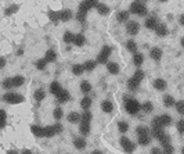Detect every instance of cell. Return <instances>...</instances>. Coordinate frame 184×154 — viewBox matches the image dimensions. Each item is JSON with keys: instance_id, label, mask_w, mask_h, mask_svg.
<instances>
[{"instance_id": "6da1fadb", "label": "cell", "mask_w": 184, "mask_h": 154, "mask_svg": "<svg viewBox=\"0 0 184 154\" xmlns=\"http://www.w3.org/2000/svg\"><path fill=\"white\" fill-rule=\"evenodd\" d=\"M130 13H133L136 15H140V17H144V15H147V6L144 4V3L141 2H133L130 4Z\"/></svg>"}, {"instance_id": "7a4b0ae2", "label": "cell", "mask_w": 184, "mask_h": 154, "mask_svg": "<svg viewBox=\"0 0 184 154\" xmlns=\"http://www.w3.org/2000/svg\"><path fill=\"white\" fill-rule=\"evenodd\" d=\"M125 110L130 115H136L138 111H140V103L136 100V99L130 97L127 101H125Z\"/></svg>"}, {"instance_id": "3957f363", "label": "cell", "mask_w": 184, "mask_h": 154, "mask_svg": "<svg viewBox=\"0 0 184 154\" xmlns=\"http://www.w3.org/2000/svg\"><path fill=\"white\" fill-rule=\"evenodd\" d=\"M2 99H3V101L8 103V104H18V103H22L25 100L22 95H18V93H11V92L6 93Z\"/></svg>"}, {"instance_id": "277c9868", "label": "cell", "mask_w": 184, "mask_h": 154, "mask_svg": "<svg viewBox=\"0 0 184 154\" xmlns=\"http://www.w3.org/2000/svg\"><path fill=\"white\" fill-rule=\"evenodd\" d=\"M112 53V49L109 46H104L101 49V51L98 53V56H97V61L96 63H100V64H107L108 63V59L109 56H111Z\"/></svg>"}, {"instance_id": "5b68a950", "label": "cell", "mask_w": 184, "mask_h": 154, "mask_svg": "<svg viewBox=\"0 0 184 154\" xmlns=\"http://www.w3.org/2000/svg\"><path fill=\"white\" fill-rule=\"evenodd\" d=\"M119 143H121L122 149H123L126 153H129V154L133 153V151H134V149H136V147H134V143L132 142V140L129 139V137H126V136H122V137H121V140H119Z\"/></svg>"}, {"instance_id": "8992f818", "label": "cell", "mask_w": 184, "mask_h": 154, "mask_svg": "<svg viewBox=\"0 0 184 154\" xmlns=\"http://www.w3.org/2000/svg\"><path fill=\"white\" fill-rule=\"evenodd\" d=\"M138 31H140V24L137 21H129L127 25H126V32L129 35H137Z\"/></svg>"}, {"instance_id": "52a82bcc", "label": "cell", "mask_w": 184, "mask_h": 154, "mask_svg": "<svg viewBox=\"0 0 184 154\" xmlns=\"http://www.w3.org/2000/svg\"><path fill=\"white\" fill-rule=\"evenodd\" d=\"M97 6H98V2H90V0H87V2H82L79 4V11L89 13V10H92V8H96Z\"/></svg>"}, {"instance_id": "ba28073f", "label": "cell", "mask_w": 184, "mask_h": 154, "mask_svg": "<svg viewBox=\"0 0 184 154\" xmlns=\"http://www.w3.org/2000/svg\"><path fill=\"white\" fill-rule=\"evenodd\" d=\"M58 15H60V21L62 22H68L69 20H72L73 13L69 10V8H64V10L58 11Z\"/></svg>"}, {"instance_id": "9c48e42d", "label": "cell", "mask_w": 184, "mask_h": 154, "mask_svg": "<svg viewBox=\"0 0 184 154\" xmlns=\"http://www.w3.org/2000/svg\"><path fill=\"white\" fill-rule=\"evenodd\" d=\"M162 54L163 51L159 49V47H152L150 51V57L154 60V61H161V59H162Z\"/></svg>"}, {"instance_id": "30bf717a", "label": "cell", "mask_w": 184, "mask_h": 154, "mask_svg": "<svg viewBox=\"0 0 184 154\" xmlns=\"http://www.w3.org/2000/svg\"><path fill=\"white\" fill-rule=\"evenodd\" d=\"M71 99V95H69V92L67 90V89H61L60 90V93L57 95V100H58V103H67L68 100Z\"/></svg>"}, {"instance_id": "8fae6325", "label": "cell", "mask_w": 184, "mask_h": 154, "mask_svg": "<svg viewBox=\"0 0 184 154\" xmlns=\"http://www.w3.org/2000/svg\"><path fill=\"white\" fill-rule=\"evenodd\" d=\"M155 32H157L158 36L163 38L167 35V32H169V29H167V25L166 24H158L157 27H155Z\"/></svg>"}, {"instance_id": "7c38bea8", "label": "cell", "mask_w": 184, "mask_h": 154, "mask_svg": "<svg viewBox=\"0 0 184 154\" xmlns=\"http://www.w3.org/2000/svg\"><path fill=\"white\" fill-rule=\"evenodd\" d=\"M31 131L36 137H44V126H40V125H32Z\"/></svg>"}, {"instance_id": "4fadbf2b", "label": "cell", "mask_w": 184, "mask_h": 154, "mask_svg": "<svg viewBox=\"0 0 184 154\" xmlns=\"http://www.w3.org/2000/svg\"><path fill=\"white\" fill-rule=\"evenodd\" d=\"M159 24L158 22V18L157 17H148L147 20H145V28L147 29H155V27Z\"/></svg>"}, {"instance_id": "5bb4252c", "label": "cell", "mask_w": 184, "mask_h": 154, "mask_svg": "<svg viewBox=\"0 0 184 154\" xmlns=\"http://www.w3.org/2000/svg\"><path fill=\"white\" fill-rule=\"evenodd\" d=\"M154 88L157 89V90H165V89L167 88V83H166L165 79L158 78V79H155L154 81Z\"/></svg>"}, {"instance_id": "9a60e30c", "label": "cell", "mask_w": 184, "mask_h": 154, "mask_svg": "<svg viewBox=\"0 0 184 154\" xmlns=\"http://www.w3.org/2000/svg\"><path fill=\"white\" fill-rule=\"evenodd\" d=\"M158 118H159V124H161V126L162 128L169 126V125L172 124V117L167 115V114H162L161 117H158Z\"/></svg>"}, {"instance_id": "2e32d148", "label": "cell", "mask_w": 184, "mask_h": 154, "mask_svg": "<svg viewBox=\"0 0 184 154\" xmlns=\"http://www.w3.org/2000/svg\"><path fill=\"white\" fill-rule=\"evenodd\" d=\"M140 110H143L144 114H151L154 111V104L151 101H145L143 104H140Z\"/></svg>"}, {"instance_id": "e0dca14e", "label": "cell", "mask_w": 184, "mask_h": 154, "mask_svg": "<svg viewBox=\"0 0 184 154\" xmlns=\"http://www.w3.org/2000/svg\"><path fill=\"white\" fill-rule=\"evenodd\" d=\"M12 81V88H21L25 83V78L22 75H15L14 78H11Z\"/></svg>"}, {"instance_id": "ac0fdd59", "label": "cell", "mask_w": 184, "mask_h": 154, "mask_svg": "<svg viewBox=\"0 0 184 154\" xmlns=\"http://www.w3.org/2000/svg\"><path fill=\"white\" fill-rule=\"evenodd\" d=\"M67 120H68V122H69V124H77V122H80V114L72 111V113L68 114Z\"/></svg>"}, {"instance_id": "d6986e66", "label": "cell", "mask_w": 184, "mask_h": 154, "mask_svg": "<svg viewBox=\"0 0 184 154\" xmlns=\"http://www.w3.org/2000/svg\"><path fill=\"white\" fill-rule=\"evenodd\" d=\"M44 60H46V63H54L57 60V54L56 51L53 49H48L46 51V56H44Z\"/></svg>"}, {"instance_id": "ffe728a7", "label": "cell", "mask_w": 184, "mask_h": 154, "mask_svg": "<svg viewBox=\"0 0 184 154\" xmlns=\"http://www.w3.org/2000/svg\"><path fill=\"white\" fill-rule=\"evenodd\" d=\"M101 110L104 111V113H107V114L112 113V110H114V104H112L109 100H104L101 103Z\"/></svg>"}, {"instance_id": "44dd1931", "label": "cell", "mask_w": 184, "mask_h": 154, "mask_svg": "<svg viewBox=\"0 0 184 154\" xmlns=\"http://www.w3.org/2000/svg\"><path fill=\"white\" fill-rule=\"evenodd\" d=\"M73 43L76 44V46H83V44H86V36L83 33H77L75 35V38H73Z\"/></svg>"}, {"instance_id": "7402d4cb", "label": "cell", "mask_w": 184, "mask_h": 154, "mask_svg": "<svg viewBox=\"0 0 184 154\" xmlns=\"http://www.w3.org/2000/svg\"><path fill=\"white\" fill-rule=\"evenodd\" d=\"M133 63H134V65L137 67V68H140V65L144 63V56L141 53H138V51L137 53H134L133 54Z\"/></svg>"}, {"instance_id": "603a6c76", "label": "cell", "mask_w": 184, "mask_h": 154, "mask_svg": "<svg viewBox=\"0 0 184 154\" xmlns=\"http://www.w3.org/2000/svg\"><path fill=\"white\" fill-rule=\"evenodd\" d=\"M79 132H80V135H82V136H89V135H90V124L80 122Z\"/></svg>"}, {"instance_id": "cb8c5ba5", "label": "cell", "mask_w": 184, "mask_h": 154, "mask_svg": "<svg viewBox=\"0 0 184 154\" xmlns=\"http://www.w3.org/2000/svg\"><path fill=\"white\" fill-rule=\"evenodd\" d=\"M97 11H98V14L100 15H108L109 14V7L107 4H102V3H98V6H97Z\"/></svg>"}, {"instance_id": "d4e9b609", "label": "cell", "mask_w": 184, "mask_h": 154, "mask_svg": "<svg viewBox=\"0 0 184 154\" xmlns=\"http://www.w3.org/2000/svg\"><path fill=\"white\" fill-rule=\"evenodd\" d=\"M107 69H108V72L112 74V75L119 74V65L116 63H107Z\"/></svg>"}, {"instance_id": "484cf974", "label": "cell", "mask_w": 184, "mask_h": 154, "mask_svg": "<svg viewBox=\"0 0 184 154\" xmlns=\"http://www.w3.org/2000/svg\"><path fill=\"white\" fill-rule=\"evenodd\" d=\"M57 132H56V128L54 125H48V126H44V137H53L56 136Z\"/></svg>"}, {"instance_id": "4316f807", "label": "cell", "mask_w": 184, "mask_h": 154, "mask_svg": "<svg viewBox=\"0 0 184 154\" xmlns=\"http://www.w3.org/2000/svg\"><path fill=\"white\" fill-rule=\"evenodd\" d=\"M33 97H35V100H36L37 103L43 101L44 97H46V92H44L43 89H37V90H35V93H33Z\"/></svg>"}, {"instance_id": "83f0119b", "label": "cell", "mask_w": 184, "mask_h": 154, "mask_svg": "<svg viewBox=\"0 0 184 154\" xmlns=\"http://www.w3.org/2000/svg\"><path fill=\"white\" fill-rule=\"evenodd\" d=\"M116 20H118V22H126V21H129V11H126V10L119 11L118 14H116Z\"/></svg>"}, {"instance_id": "f1b7e54d", "label": "cell", "mask_w": 184, "mask_h": 154, "mask_svg": "<svg viewBox=\"0 0 184 154\" xmlns=\"http://www.w3.org/2000/svg\"><path fill=\"white\" fill-rule=\"evenodd\" d=\"M73 146H75L77 150H83L86 147L85 137H77V139H75V140H73Z\"/></svg>"}, {"instance_id": "f546056e", "label": "cell", "mask_w": 184, "mask_h": 154, "mask_svg": "<svg viewBox=\"0 0 184 154\" xmlns=\"http://www.w3.org/2000/svg\"><path fill=\"white\" fill-rule=\"evenodd\" d=\"M61 89H62V88H61V85L57 81H54V82L50 83V93H51V95H56L57 96L58 93H60Z\"/></svg>"}, {"instance_id": "4dcf8cb0", "label": "cell", "mask_w": 184, "mask_h": 154, "mask_svg": "<svg viewBox=\"0 0 184 154\" xmlns=\"http://www.w3.org/2000/svg\"><path fill=\"white\" fill-rule=\"evenodd\" d=\"M80 107L83 108V110H89L90 107H92V99L90 97H87V96H85V97L80 100Z\"/></svg>"}, {"instance_id": "1f68e13d", "label": "cell", "mask_w": 184, "mask_h": 154, "mask_svg": "<svg viewBox=\"0 0 184 154\" xmlns=\"http://www.w3.org/2000/svg\"><path fill=\"white\" fill-rule=\"evenodd\" d=\"M96 65H97L96 60H89V61H86L85 64H83V69H85V71H89V72H92L93 69L96 68Z\"/></svg>"}, {"instance_id": "d6a6232c", "label": "cell", "mask_w": 184, "mask_h": 154, "mask_svg": "<svg viewBox=\"0 0 184 154\" xmlns=\"http://www.w3.org/2000/svg\"><path fill=\"white\" fill-rule=\"evenodd\" d=\"M92 118H93L92 113H90L89 110H86V111H83V114H82V115H80V122H86V124H90V121H92Z\"/></svg>"}, {"instance_id": "836d02e7", "label": "cell", "mask_w": 184, "mask_h": 154, "mask_svg": "<svg viewBox=\"0 0 184 154\" xmlns=\"http://www.w3.org/2000/svg\"><path fill=\"white\" fill-rule=\"evenodd\" d=\"M72 72H73V75H76V76L82 75V74L85 72V69H83V64H73L72 65Z\"/></svg>"}, {"instance_id": "e575fe53", "label": "cell", "mask_w": 184, "mask_h": 154, "mask_svg": "<svg viewBox=\"0 0 184 154\" xmlns=\"http://www.w3.org/2000/svg\"><path fill=\"white\" fill-rule=\"evenodd\" d=\"M150 142H151L150 135H140V136H138V143H140L141 146H148Z\"/></svg>"}, {"instance_id": "d590c367", "label": "cell", "mask_w": 184, "mask_h": 154, "mask_svg": "<svg viewBox=\"0 0 184 154\" xmlns=\"http://www.w3.org/2000/svg\"><path fill=\"white\" fill-rule=\"evenodd\" d=\"M73 38H75V35L72 33V32H69V31H67L65 33H64V43H67V44H72L73 43Z\"/></svg>"}, {"instance_id": "8d00e7d4", "label": "cell", "mask_w": 184, "mask_h": 154, "mask_svg": "<svg viewBox=\"0 0 184 154\" xmlns=\"http://www.w3.org/2000/svg\"><path fill=\"white\" fill-rule=\"evenodd\" d=\"M80 90H82V93L87 95V93L92 90V83H90L89 81H83L82 83H80Z\"/></svg>"}, {"instance_id": "74e56055", "label": "cell", "mask_w": 184, "mask_h": 154, "mask_svg": "<svg viewBox=\"0 0 184 154\" xmlns=\"http://www.w3.org/2000/svg\"><path fill=\"white\" fill-rule=\"evenodd\" d=\"M126 47H127V50L130 51V53H137V43H136L134 40H127L126 42Z\"/></svg>"}, {"instance_id": "f35d334b", "label": "cell", "mask_w": 184, "mask_h": 154, "mask_svg": "<svg viewBox=\"0 0 184 154\" xmlns=\"http://www.w3.org/2000/svg\"><path fill=\"white\" fill-rule=\"evenodd\" d=\"M174 103H176V100L173 99V96L166 95V96L163 97V104H165V107H173Z\"/></svg>"}, {"instance_id": "ab89813d", "label": "cell", "mask_w": 184, "mask_h": 154, "mask_svg": "<svg viewBox=\"0 0 184 154\" xmlns=\"http://www.w3.org/2000/svg\"><path fill=\"white\" fill-rule=\"evenodd\" d=\"M53 117H54V120H56V121H61V120H62V117H64L62 108H61V107H57L56 110L53 111Z\"/></svg>"}, {"instance_id": "60d3db41", "label": "cell", "mask_w": 184, "mask_h": 154, "mask_svg": "<svg viewBox=\"0 0 184 154\" xmlns=\"http://www.w3.org/2000/svg\"><path fill=\"white\" fill-rule=\"evenodd\" d=\"M47 15H48V18H50V21H51V22H54V24H57V22L60 21V15H58V11L50 10Z\"/></svg>"}, {"instance_id": "b9f144b4", "label": "cell", "mask_w": 184, "mask_h": 154, "mask_svg": "<svg viewBox=\"0 0 184 154\" xmlns=\"http://www.w3.org/2000/svg\"><path fill=\"white\" fill-rule=\"evenodd\" d=\"M165 133H166V132L163 131V128H152V136H154L157 140L159 139L161 136H163Z\"/></svg>"}, {"instance_id": "7bdbcfd3", "label": "cell", "mask_w": 184, "mask_h": 154, "mask_svg": "<svg viewBox=\"0 0 184 154\" xmlns=\"http://www.w3.org/2000/svg\"><path fill=\"white\" fill-rule=\"evenodd\" d=\"M132 78H134L137 82L141 83V81L144 79V71H143V69H140V68H137V69H136V72H134V75L132 76Z\"/></svg>"}, {"instance_id": "ee69618b", "label": "cell", "mask_w": 184, "mask_h": 154, "mask_svg": "<svg viewBox=\"0 0 184 154\" xmlns=\"http://www.w3.org/2000/svg\"><path fill=\"white\" fill-rule=\"evenodd\" d=\"M136 133H137V136H140V135H150V129L147 126H144V125H140V126L136 128Z\"/></svg>"}, {"instance_id": "f6af8a7d", "label": "cell", "mask_w": 184, "mask_h": 154, "mask_svg": "<svg viewBox=\"0 0 184 154\" xmlns=\"http://www.w3.org/2000/svg\"><path fill=\"white\" fill-rule=\"evenodd\" d=\"M138 86H140V82H137L134 78H130V79L127 81V88L130 89V90H136Z\"/></svg>"}, {"instance_id": "bcb514c9", "label": "cell", "mask_w": 184, "mask_h": 154, "mask_svg": "<svg viewBox=\"0 0 184 154\" xmlns=\"http://www.w3.org/2000/svg\"><path fill=\"white\" fill-rule=\"evenodd\" d=\"M118 129L121 133H126L129 131V124L125 122V121H119L118 122Z\"/></svg>"}, {"instance_id": "7dc6e473", "label": "cell", "mask_w": 184, "mask_h": 154, "mask_svg": "<svg viewBox=\"0 0 184 154\" xmlns=\"http://www.w3.org/2000/svg\"><path fill=\"white\" fill-rule=\"evenodd\" d=\"M18 10H19L18 6H17V4H12V6H10V7H7V8L4 10V15H7V17H8V15H11V14H14V13H17Z\"/></svg>"}, {"instance_id": "c3c4849f", "label": "cell", "mask_w": 184, "mask_h": 154, "mask_svg": "<svg viewBox=\"0 0 184 154\" xmlns=\"http://www.w3.org/2000/svg\"><path fill=\"white\" fill-rule=\"evenodd\" d=\"M86 18H87V13H85V11H79L77 10V13H76V20L80 22V24H83V22L86 21Z\"/></svg>"}, {"instance_id": "681fc988", "label": "cell", "mask_w": 184, "mask_h": 154, "mask_svg": "<svg viewBox=\"0 0 184 154\" xmlns=\"http://www.w3.org/2000/svg\"><path fill=\"white\" fill-rule=\"evenodd\" d=\"M2 86L6 89V90H10V89H12V81H11V78H6V79H3Z\"/></svg>"}, {"instance_id": "f907efd6", "label": "cell", "mask_w": 184, "mask_h": 154, "mask_svg": "<svg viewBox=\"0 0 184 154\" xmlns=\"http://www.w3.org/2000/svg\"><path fill=\"white\" fill-rule=\"evenodd\" d=\"M158 142H159L162 146H166V144H170V136L169 135H166L165 133L163 136H161L159 139H158Z\"/></svg>"}, {"instance_id": "816d5d0a", "label": "cell", "mask_w": 184, "mask_h": 154, "mask_svg": "<svg viewBox=\"0 0 184 154\" xmlns=\"http://www.w3.org/2000/svg\"><path fill=\"white\" fill-rule=\"evenodd\" d=\"M162 154H174V147L172 146V144L162 146Z\"/></svg>"}, {"instance_id": "f5cc1de1", "label": "cell", "mask_w": 184, "mask_h": 154, "mask_svg": "<svg viewBox=\"0 0 184 154\" xmlns=\"http://www.w3.org/2000/svg\"><path fill=\"white\" fill-rule=\"evenodd\" d=\"M174 105H176V110L179 114H184V101L183 100H179L174 103Z\"/></svg>"}, {"instance_id": "db71d44e", "label": "cell", "mask_w": 184, "mask_h": 154, "mask_svg": "<svg viewBox=\"0 0 184 154\" xmlns=\"http://www.w3.org/2000/svg\"><path fill=\"white\" fill-rule=\"evenodd\" d=\"M6 126V113L4 110L0 108V128H4Z\"/></svg>"}, {"instance_id": "11a10c76", "label": "cell", "mask_w": 184, "mask_h": 154, "mask_svg": "<svg viewBox=\"0 0 184 154\" xmlns=\"http://www.w3.org/2000/svg\"><path fill=\"white\" fill-rule=\"evenodd\" d=\"M46 60H44V59H42V60H37V61H36V68L37 69H40V71H42V69H44V68H46Z\"/></svg>"}, {"instance_id": "9f6ffc18", "label": "cell", "mask_w": 184, "mask_h": 154, "mask_svg": "<svg viewBox=\"0 0 184 154\" xmlns=\"http://www.w3.org/2000/svg\"><path fill=\"white\" fill-rule=\"evenodd\" d=\"M177 131H179L180 135L184 133V120H179V122H177Z\"/></svg>"}, {"instance_id": "6f0895ef", "label": "cell", "mask_w": 184, "mask_h": 154, "mask_svg": "<svg viewBox=\"0 0 184 154\" xmlns=\"http://www.w3.org/2000/svg\"><path fill=\"white\" fill-rule=\"evenodd\" d=\"M54 128H56V132H57V135H58V133H61V132H62V129H64V128H62V125H61L60 122L54 124Z\"/></svg>"}, {"instance_id": "680465c9", "label": "cell", "mask_w": 184, "mask_h": 154, "mask_svg": "<svg viewBox=\"0 0 184 154\" xmlns=\"http://www.w3.org/2000/svg\"><path fill=\"white\" fill-rule=\"evenodd\" d=\"M151 154H162V150L159 147H154V149H151Z\"/></svg>"}, {"instance_id": "91938a15", "label": "cell", "mask_w": 184, "mask_h": 154, "mask_svg": "<svg viewBox=\"0 0 184 154\" xmlns=\"http://www.w3.org/2000/svg\"><path fill=\"white\" fill-rule=\"evenodd\" d=\"M6 67V59L4 57H0V69H3Z\"/></svg>"}, {"instance_id": "94428289", "label": "cell", "mask_w": 184, "mask_h": 154, "mask_svg": "<svg viewBox=\"0 0 184 154\" xmlns=\"http://www.w3.org/2000/svg\"><path fill=\"white\" fill-rule=\"evenodd\" d=\"M179 22H180V25H184V14L180 15V18H179Z\"/></svg>"}, {"instance_id": "6125c7cd", "label": "cell", "mask_w": 184, "mask_h": 154, "mask_svg": "<svg viewBox=\"0 0 184 154\" xmlns=\"http://www.w3.org/2000/svg\"><path fill=\"white\" fill-rule=\"evenodd\" d=\"M17 56H24V50H22V49H19V50L17 51Z\"/></svg>"}, {"instance_id": "be15d7a7", "label": "cell", "mask_w": 184, "mask_h": 154, "mask_svg": "<svg viewBox=\"0 0 184 154\" xmlns=\"http://www.w3.org/2000/svg\"><path fill=\"white\" fill-rule=\"evenodd\" d=\"M7 154H18V151H17V150H8Z\"/></svg>"}, {"instance_id": "e7e4bbea", "label": "cell", "mask_w": 184, "mask_h": 154, "mask_svg": "<svg viewBox=\"0 0 184 154\" xmlns=\"http://www.w3.org/2000/svg\"><path fill=\"white\" fill-rule=\"evenodd\" d=\"M22 154H33V153H32V151H31V150L25 149V150H24V151H22Z\"/></svg>"}, {"instance_id": "03108f58", "label": "cell", "mask_w": 184, "mask_h": 154, "mask_svg": "<svg viewBox=\"0 0 184 154\" xmlns=\"http://www.w3.org/2000/svg\"><path fill=\"white\" fill-rule=\"evenodd\" d=\"M92 154H102L101 151H100V150H94V151H93Z\"/></svg>"}]
</instances>
